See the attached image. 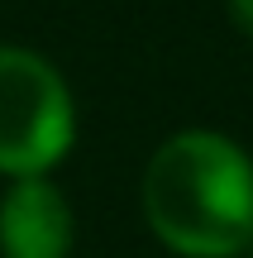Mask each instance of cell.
I'll return each mask as SVG.
<instances>
[{
    "instance_id": "1",
    "label": "cell",
    "mask_w": 253,
    "mask_h": 258,
    "mask_svg": "<svg viewBox=\"0 0 253 258\" xmlns=\"http://www.w3.org/2000/svg\"><path fill=\"white\" fill-rule=\"evenodd\" d=\"M143 220L182 258L253 249V158L215 129H182L143 167Z\"/></svg>"
},
{
    "instance_id": "2",
    "label": "cell",
    "mask_w": 253,
    "mask_h": 258,
    "mask_svg": "<svg viewBox=\"0 0 253 258\" xmlns=\"http://www.w3.org/2000/svg\"><path fill=\"white\" fill-rule=\"evenodd\" d=\"M76 144L62 72L24 43H0V177H48Z\"/></svg>"
},
{
    "instance_id": "3",
    "label": "cell",
    "mask_w": 253,
    "mask_h": 258,
    "mask_svg": "<svg viewBox=\"0 0 253 258\" xmlns=\"http://www.w3.org/2000/svg\"><path fill=\"white\" fill-rule=\"evenodd\" d=\"M76 215L48 177H19L0 196V258H72Z\"/></svg>"
},
{
    "instance_id": "4",
    "label": "cell",
    "mask_w": 253,
    "mask_h": 258,
    "mask_svg": "<svg viewBox=\"0 0 253 258\" xmlns=\"http://www.w3.org/2000/svg\"><path fill=\"white\" fill-rule=\"evenodd\" d=\"M229 15L239 19V29L253 34V0H229Z\"/></svg>"
}]
</instances>
